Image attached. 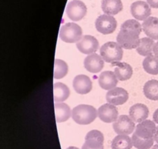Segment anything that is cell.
Listing matches in <instances>:
<instances>
[{"instance_id": "1", "label": "cell", "mask_w": 158, "mask_h": 149, "mask_svg": "<svg viewBox=\"0 0 158 149\" xmlns=\"http://www.w3.org/2000/svg\"><path fill=\"white\" fill-rule=\"evenodd\" d=\"M141 25L135 19H128L121 25L117 36V42L122 48L126 49H137L140 43Z\"/></svg>"}, {"instance_id": "2", "label": "cell", "mask_w": 158, "mask_h": 149, "mask_svg": "<svg viewBox=\"0 0 158 149\" xmlns=\"http://www.w3.org/2000/svg\"><path fill=\"white\" fill-rule=\"evenodd\" d=\"M157 127L154 121L145 120L136 126L132 136L133 145L137 149H150L154 145Z\"/></svg>"}, {"instance_id": "3", "label": "cell", "mask_w": 158, "mask_h": 149, "mask_svg": "<svg viewBox=\"0 0 158 149\" xmlns=\"http://www.w3.org/2000/svg\"><path fill=\"white\" fill-rule=\"evenodd\" d=\"M97 111L91 105L80 104L72 111V117L74 121L80 125H87L95 121Z\"/></svg>"}, {"instance_id": "4", "label": "cell", "mask_w": 158, "mask_h": 149, "mask_svg": "<svg viewBox=\"0 0 158 149\" xmlns=\"http://www.w3.org/2000/svg\"><path fill=\"white\" fill-rule=\"evenodd\" d=\"M100 56L106 63H115L122 60L123 48L115 42H107L100 48Z\"/></svg>"}, {"instance_id": "5", "label": "cell", "mask_w": 158, "mask_h": 149, "mask_svg": "<svg viewBox=\"0 0 158 149\" xmlns=\"http://www.w3.org/2000/svg\"><path fill=\"white\" fill-rule=\"evenodd\" d=\"M59 35L60 38L65 43H74L81 40L83 31L79 25L74 23H67L61 26Z\"/></svg>"}, {"instance_id": "6", "label": "cell", "mask_w": 158, "mask_h": 149, "mask_svg": "<svg viewBox=\"0 0 158 149\" xmlns=\"http://www.w3.org/2000/svg\"><path fill=\"white\" fill-rule=\"evenodd\" d=\"M67 16L71 20L77 22L81 20L87 12V8L84 2L80 0H73L68 3L66 8Z\"/></svg>"}, {"instance_id": "7", "label": "cell", "mask_w": 158, "mask_h": 149, "mask_svg": "<svg viewBox=\"0 0 158 149\" xmlns=\"http://www.w3.org/2000/svg\"><path fill=\"white\" fill-rule=\"evenodd\" d=\"M117 22L115 18L113 15H106V14L100 15L95 22L97 30L104 35L113 33L117 29Z\"/></svg>"}, {"instance_id": "8", "label": "cell", "mask_w": 158, "mask_h": 149, "mask_svg": "<svg viewBox=\"0 0 158 149\" xmlns=\"http://www.w3.org/2000/svg\"><path fill=\"white\" fill-rule=\"evenodd\" d=\"M113 128L117 134L128 135L135 130V122L127 115H120L113 125Z\"/></svg>"}, {"instance_id": "9", "label": "cell", "mask_w": 158, "mask_h": 149, "mask_svg": "<svg viewBox=\"0 0 158 149\" xmlns=\"http://www.w3.org/2000/svg\"><path fill=\"white\" fill-rule=\"evenodd\" d=\"M103 142L104 137L102 132L97 130H92L86 134L85 143L82 149H104Z\"/></svg>"}, {"instance_id": "10", "label": "cell", "mask_w": 158, "mask_h": 149, "mask_svg": "<svg viewBox=\"0 0 158 149\" xmlns=\"http://www.w3.org/2000/svg\"><path fill=\"white\" fill-rule=\"evenodd\" d=\"M77 47L80 52L84 54L95 53L99 49V42L94 36L85 35L77 43Z\"/></svg>"}, {"instance_id": "11", "label": "cell", "mask_w": 158, "mask_h": 149, "mask_svg": "<svg viewBox=\"0 0 158 149\" xmlns=\"http://www.w3.org/2000/svg\"><path fill=\"white\" fill-rule=\"evenodd\" d=\"M129 98L128 92L121 87H114L106 93V99L109 104L118 106L126 103Z\"/></svg>"}, {"instance_id": "12", "label": "cell", "mask_w": 158, "mask_h": 149, "mask_svg": "<svg viewBox=\"0 0 158 149\" xmlns=\"http://www.w3.org/2000/svg\"><path fill=\"white\" fill-rule=\"evenodd\" d=\"M98 117L105 123L115 122L118 118V111L114 105L111 104H105L99 108L97 111Z\"/></svg>"}, {"instance_id": "13", "label": "cell", "mask_w": 158, "mask_h": 149, "mask_svg": "<svg viewBox=\"0 0 158 149\" xmlns=\"http://www.w3.org/2000/svg\"><path fill=\"white\" fill-rule=\"evenodd\" d=\"M131 12L133 16L137 20H146L151 14V9L148 2L136 1L131 6Z\"/></svg>"}, {"instance_id": "14", "label": "cell", "mask_w": 158, "mask_h": 149, "mask_svg": "<svg viewBox=\"0 0 158 149\" xmlns=\"http://www.w3.org/2000/svg\"><path fill=\"white\" fill-rule=\"evenodd\" d=\"M73 87L77 94H86L92 90L93 83L89 77L84 74H80L73 79Z\"/></svg>"}, {"instance_id": "15", "label": "cell", "mask_w": 158, "mask_h": 149, "mask_svg": "<svg viewBox=\"0 0 158 149\" xmlns=\"http://www.w3.org/2000/svg\"><path fill=\"white\" fill-rule=\"evenodd\" d=\"M104 66V60L101 56L97 53L88 55L84 60V66L86 70L93 74H97L102 70Z\"/></svg>"}, {"instance_id": "16", "label": "cell", "mask_w": 158, "mask_h": 149, "mask_svg": "<svg viewBox=\"0 0 158 149\" xmlns=\"http://www.w3.org/2000/svg\"><path fill=\"white\" fill-rule=\"evenodd\" d=\"M129 116L134 122L140 123L148 117L149 109L143 104H136L130 108Z\"/></svg>"}, {"instance_id": "17", "label": "cell", "mask_w": 158, "mask_h": 149, "mask_svg": "<svg viewBox=\"0 0 158 149\" xmlns=\"http://www.w3.org/2000/svg\"><path fill=\"white\" fill-rule=\"evenodd\" d=\"M118 83V79L116 77L114 72L104 71L99 77V85L103 90L110 91L116 87Z\"/></svg>"}, {"instance_id": "18", "label": "cell", "mask_w": 158, "mask_h": 149, "mask_svg": "<svg viewBox=\"0 0 158 149\" xmlns=\"http://www.w3.org/2000/svg\"><path fill=\"white\" fill-rule=\"evenodd\" d=\"M112 65L115 66L114 74L119 80L124 81L131 78L133 75L132 66L127 63H120V62H115L113 63Z\"/></svg>"}, {"instance_id": "19", "label": "cell", "mask_w": 158, "mask_h": 149, "mask_svg": "<svg viewBox=\"0 0 158 149\" xmlns=\"http://www.w3.org/2000/svg\"><path fill=\"white\" fill-rule=\"evenodd\" d=\"M144 33L149 38L154 40H158V18L151 16L144 20L142 24Z\"/></svg>"}, {"instance_id": "20", "label": "cell", "mask_w": 158, "mask_h": 149, "mask_svg": "<svg viewBox=\"0 0 158 149\" xmlns=\"http://www.w3.org/2000/svg\"><path fill=\"white\" fill-rule=\"evenodd\" d=\"M102 10L106 15H114L122 11L123 3L121 0H103L101 3Z\"/></svg>"}, {"instance_id": "21", "label": "cell", "mask_w": 158, "mask_h": 149, "mask_svg": "<svg viewBox=\"0 0 158 149\" xmlns=\"http://www.w3.org/2000/svg\"><path fill=\"white\" fill-rule=\"evenodd\" d=\"M70 94V91L66 84L56 83L53 84V99L55 103H61L67 100Z\"/></svg>"}, {"instance_id": "22", "label": "cell", "mask_w": 158, "mask_h": 149, "mask_svg": "<svg viewBox=\"0 0 158 149\" xmlns=\"http://www.w3.org/2000/svg\"><path fill=\"white\" fill-rule=\"evenodd\" d=\"M54 109H55L56 121L58 123L66 121L70 117L72 111H71L70 108L66 104L63 103V102L55 103Z\"/></svg>"}, {"instance_id": "23", "label": "cell", "mask_w": 158, "mask_h": 149, "mask_svg": "<svg viewBox=\"0 0 158 149\" xmlns=\"http://www.w3.org/2000/svg\"><path fill=\"white\" fill-rule=\"evenodd\" d=\"M154 41L149 37H143L140 39V43L137 47L136 50L143 57H148V56L153 55V48L154 46Z\"/></svg>"}, {"instance_id": "24", "label": "cell", "mask_w": 158, "mask_h": 149, "mask_svg": "<svg viewBox=\"0 0 158 149\" xmlns=\"http://www.w3.org/2000/svg\"><path fill=\"white\" fill-rule=\"evenodd\" d=\"M133 146L132 138L124 134H118L113 140L112 149H131Z\"/></svg>"}, {"instance_id": "25", "label": "cell", "mask_w": 158, "mask_h": 149, "mask_svg": "<svg viewBox=\"0 0 158 149\" xmlns=\"http://www.w3.org/2000/svg\"><path fill=\"white\" fill-rule=\"evenodd\" d=\"M145 97L151 100H158V80H148L143 86Z\"/></svg>"}, {"instance_id": "26", "label": "cell", "mask_w": 158, "mask_h": 149, "mask_svg": "<svg viewBox=\"0 0 158 149\" xmlns=\"http://www.w3.org/2000/svg\"><path fill=\"white\" fill-rule=\"evenodd\" d=\"M143 67L148 74L151 75H157L158 58L154 55L146 57L143 61Z\"/></svg>"}, {"instance_id": "27", "label": "cell", "mask_w": 158, "mask_h": 149, "mask_svg": "<svg viewBox=\"0 0 158 149\" xmlns=\"http://www.w3.org/2000/svg\"><path fill=\"white\" fill-rule=\"evenodd\" d=\"M69 68L67 63L60 59H56L54 61V74L53 77L55 79H62L66 77Z\"/></svg>"}, {"instance_id": "28", "label": "cell", "mask_w": 158, "mask_h": 149, "mask_svg": "<svg viewBox=\"0 0 158 149\" xmlns=\"http://www.w3.org/2000/svg\"><path fill=\"white\" fill-rule=\"evenodd\" d=\"M148 5L154 9H158V0H147Z\"/></svg>"}, {"instance_id": "29", "label": "cell", "mask_w": 158, "mask_h": 149, "mask_svg": "<svg viewBox=\"0 0 158 149\" xmlns=\"http://www.w3.org/2000/svg\"><path fill=\"white\" fill-rule=\"evenodd\" d=\"M153 52H154V56L158 58V42L154 44V48H153Z\"/></svg>"}, {"instance_id": "30", "label": "cell", "mask_w": 158, "mask_h": 149, "mask_svg": "<svg viewBox=\"0 0 158 149\" xmlns=\"http://www.w3.org/2000/svg\"><path fill=\"white\" fill-rule=\"evenodd\" d=\"M153 118H154V122L156 124H158V109L155 111V112L154 113V115H153Z\"/></svg>"}, {"instance_id": "31", "label": "cell", "mask_w": 158, "mask_h": 149, "mask_svg": "<svg viewBox=\"0 0 158 149\" xmlns=\"http://www.w3.org/2000/svg\"><path fill=\"white\" fill-rule=\"evenodd\" d=\"M154 141L158 144V126L157 127V130H156L155 134H154Z\"/></svg>"}, {"instance_id": "32", "label": "cell", "mask_w": 158, "mask_h": 149, "mask_svg": "<svg viewBox=\"0 0 158 149\" xmlns=\"http://www.w3.org/2000/svg\"><path fill=\"white\" fill-rule=\"evenodd\" d=\"M66 149H79V148H77V147L70 146V147H69V148H67Z\"/></svg>"}, {"instance_id": "33", "label": "cell", "mask_w": 158, "mask_h": 149, "mask_svg": "<svg viewBox=\"0 0 158 149\" xmlns=\"http://www.w3.org/2000/svg\"><path fill=\"white\" fill-rule=\"evenodd\" d=\"M152 149H158V144H157V145H154V146L153 147V148H152Z\"/></svg>"}]
</instances>
